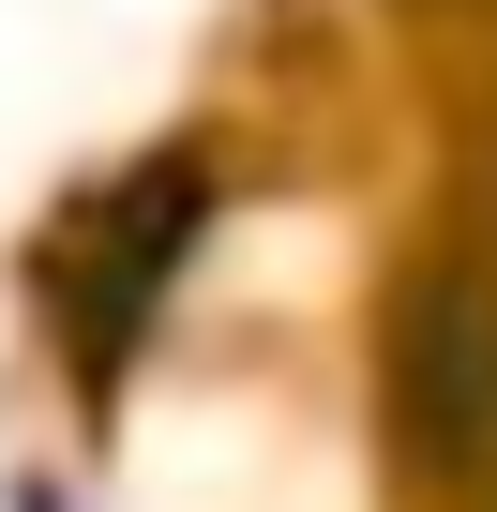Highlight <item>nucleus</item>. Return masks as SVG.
Wrapping results in <instances>:
<instances>
[{
    "label": "nucleus",
    "mask_w": 497,
    "mask_h": 512,
    "mask_svg": "<svg viewBox=\"0 0 497 512\" xmlns=\"http://www.w3.org/2000/svg\"><path fill=\"white\" fill-rule=\"evenodd\" d=\"M196 226H211V151H151V166H121V181L46 241V317L76 332V377H91V392H121V362H136L151 302L181 287Z\"/></svg>",
    "instance_id": "f257e3e1"
}]
</instances>
